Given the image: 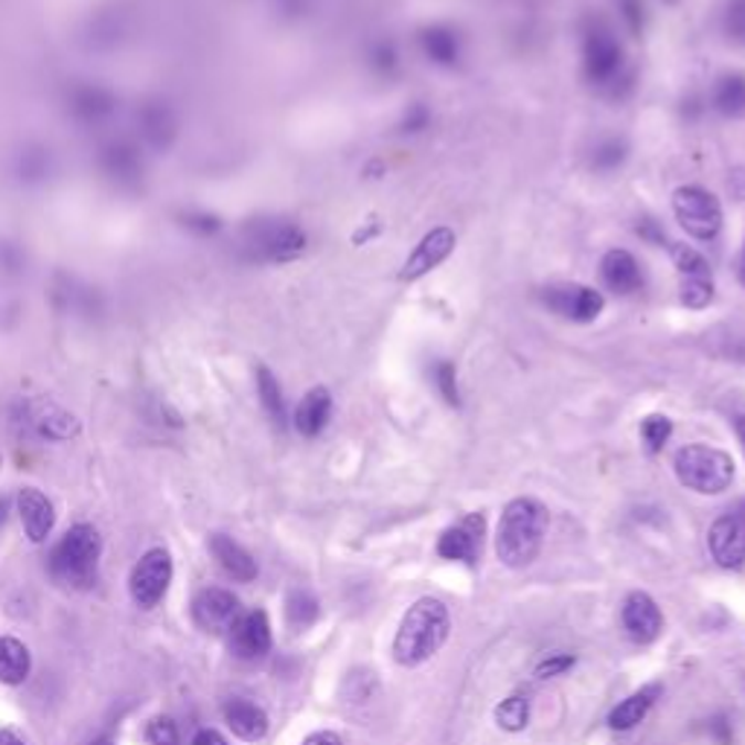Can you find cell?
<instances>
[{"instance_id": "5", "label": "cell", "mask_w": 745, "mask_h": 745, "mask_svg": "<svg viewBox=\"0 0 745 745\" xmlns=\"http://www.w3.org/2000/svg\"><path fill=\"white\" fill-rule=\"evenodd\" d=\"M583 73L594 88L617 91L626 82L624 47L603 18H588L583 24Z\"/></svg>"}, {"instance_id": "20", "label": "cell", "mask_w": 745, "mask_h": 745, "mask_svg": "<svg viewBox=\"0 0 745 745\" xmlns=\"http://www.w3.org/2000/svg\"><path fill=\"white\" fill-rule=\"evenodd\" d=\"M99 163H103L105 175L114 178L117 184H137L143 178L140 149L131 140H111V143H105Z\"/></svg>"}, {"instance_id": "43", "label": "cell", "mask_w": 745, "mask_h": 745, "mask_svg": "<svg viewBox=\"0 0 745 745\" xmlns=\"http://www.w3.org/2000/svg\"><path fill=\"white\" fill-rule=\"evenodd\" d=\"M373 65H376L379 71H391V67L396 65V50H393L391 44H379V47L373 50Z\"/></svg>"}, {"instance_id": "44", "label": "cell", "mask_w": 745, "mask_h": 745, "mask_svg": "<svg viewBox=\"0 0 745 745\" xmlns=\"http://www.w3.org/2000/svg\"><path fill=\"white\" fill-rule=\"evenodd\" d=\"M300 745H344V743H341V737H338L336 731H315V734H309Z\"/></svg>"}, {"instance_id": "30", "label": "cell", "mask_w": 745, "mask_h": 745, "mask_svg": "<svg viewBox=\"0 0 745 745\" xmlns=\"http://www.w3.org/2000/svg\"><path fill=\"white\" fill-rule=\"evenodd\" d=\"M496 722H498V728L510 731V734H519V731L528 728L530 699L524 696V693H513V696H507L504 702L496 707Z\"/></svg>"}, {"instance_id": "24", "label": "cell", "mask_w": 745, "mask_h": 745, "mask_svg": "<svg viewBox=\"0 0 745 745\" xmlns=\"http://www.w3.org/2000/svg\"><path fill=\"white\" fill-rule=\"evenodd\" d=\"M419 47H423V53L432 58L434 65L451 67L460 58V35L446 24L425 26L419 33Z\"/></svg>"}, {"instance_id": "11", "label": "cell", "mask_w": 745, "mask_h": 745, "mask_svg": "<svg viewBox=\"0 0 745 745\" xmlns=\"http://www.w3.org/2000/svg\"><path fill=\"white\" fill-rule=\"evenodd\" d=\"M457 245V236L451 227H434L419 240V245L411 251V257L405 259L400 272V280L414 283L419 277H425L428 272H434L437 265L446 263L451 257V251Z\"/></svg>"}, {"instance_id": "26", "label": "cell", "mask_w": 745, "mask_h": 745, "mask_svg": "<svg viewBox=\"0 0 745 745\" xmlns=\"http://www.w3.org/2000/svg\"><path fill=\"white\" fill-rule=\"evenodd\" d=\"M658 693H661L658 684H647V688H641L629 699H624V702L609 713V728L632 731L635 725H641V722L647 720V713L652 711V705H656Z\"/></svg>"}, {"instance_id": "14", "label": "cell", "mask_w": 745, "mask_h": 745, "mask_svg": "<svg viewBox=\"0 0 745 745\" xmlns=\"http://www.w3.org/2000/svg\"><path fill=\"white\" fill-rule=\"evenodd\" d=\"M483 528H487V521H483L481 513L466 515L457 524H451L449 530H443L440 542H437V553L443 560L472 565L478 560V553H481Z\"/></svg>"}, {"instance_id": "29", "label": "cell", "mask_w": 745, "mask_h": 745, "mask_svg": "<svg viewBox=\"0 0 745 745\" xmlns=\"http://www.w3.org/2000/svg\"><path fill=\"white\" fill-rule=\"evenodd\" d=\"M35 432L41 437H47V440H67L73 434L79 432V419L67 414L65 408H56V405H50V408H41L39 414L33 417Z\"/></svg>"}, {"instance_id": "47", "label": "cell", "mask_w": 745, "mask_h": 745, "mask_svg": "<svg viewBox=\"0 0 745 745\" xmlns=\"http://www.w3.org/2000/svg\"><path fill=\"white\" fill-rule=\"evenodd\" d=\"M731 515H734V519H737L745 530V501H739L737 507H731Z\"/></svg>"}, {"instance_id": "12", "label": "cell", "mask_w": 745, "mask_h": 745, "mask_svg": "<svg viewBox=\"0 0 745 745\" xmlns=\"http://www.w3.org/2000/svg\"><path fill=\"white\" fill-rule=\"evenodd\" d=\"M137 129L140 140L155 152H167L178 137V114L167 99H146L137 108Z\"/></svg>"}, {"instance_id": "27", "label": "cell", "mask_w": 745, "mask_h": 745, "mask_svg": "<svg viewBox=\"0 0 745 745\" xmlns=\"http://www.w3.org/2000/svg\"><path fill=\"white\" fill-rule=\"evenodd\" d=\"M713 108L722 117H743L745 114V73H722L713 85Z\"/></svg>"}, {"instance_id": "8", "label": "cell", "mask_w": 745, "mask_h": 745, "mask_svg": "<svg viewBox=\"0 0 745 745\" xmlns=\"http://www.w3.org/2000/svg\"><path fill=\"white\" fill-rule=\"evenodd\" d=\"M172 556L163 547H152L140 556L135 568H131L129 577V592L131 600L140 606V609H155L158 603L167 597L169 583H172Z\"/></svg>"}, {"instance_id": "42", "label": "cell", "mask_w": 745, "mask_h": 745, "mask_svg": "<svg viewBox=\"0 0 745 745\" xmlns=\"http://www.w3.org/2000/svg\"><path fill=\"white\" fill-rule=\"evenodd\" d=\"M184 225L190 231H201V233H216L222 227L219 216H210V213H187Z\"/></svg>"}, {"instance_id": "39", "label": "cell", "mask_w": 745, "mask_h": 745, "mask_svg": "<svg viewBox=\"0 0 745 745\" xmlns=\"http://www.w3.org/2000/svg\"><path fill=\"white\" fill-rule=\"evenodd\" d=\"M620 18H624L626 30L632 35L643 33V0H617Z\"/></svg>"}, {"instance_id": "21", "label": "cell", "mask_w": 745, "mask_h": 745, "mask_svg": "<svg viewBox=\"0 0 745 745\" xmlns=\"http://www.w3.org/2000/svg\"><path fill=\"white\" fill-rule=\"evenodd\" d=\"M603 283L617 295H635L643 286V272L638 259L624 248H611L600 263Z\"/></svg>"}, {"instance_id": "45", "label": "cell", "mask_w": 745, "mask_h": 745, "mask_svg": "<svg viewBox=\"0 0 745 745\" xmlns=\"http://www.w3.org/2000/svg\"><path fill=\"white\" fill-rule=\"evenodd\" d=\"M190 745H231V743H227V739L222 737V734H219V731H213V728H201L199 734H195L193 743H190Z\"/></svg>"}, {"instance_id": "23", "label": "cell", "mask_w": 745, "mask_h": 745, "mask_svg": "<svg viewBox=\"0 0 745 745\" xmlns=\"http://www.w3.org/2000/svg\"><path fill=\"white\" fill-rule=\"evenodd\" d=\"M332 417V393L327 387H312L295 408V428L304 437H318Z\"/></svg>"}, {"instance_id": "4", "label": "cell", "mask_w": 745, "mask_h": 745, "mask_svg": "<svg viewBox=\"0 0 745 745\" xmlns=\"http://www.w3.org/2000/svg\"><path fill=\"white\" fill-rule=\"evenodd\" d=\"M673 469L681 487L693 489L699 496H722L737 475V466H734L728 451L702 446V443H693V446L675 451Z\"/></svg>"}, {"instance_id": "16", "label": "cell", "mask_w": 745, "mask_h": 745, "mask_svg": "<svg viewBox=\"0 0 745 745\" xmlns=\"http://www.w3.org/2000/svg\"><path fill=\"white\" fill-rule=\"evenodd\" d=\"M67 111L85 126H99L117 111V97L97 82H79L67 91Z\"/></svg>"}, {"instance_id": "48", "label": "cell", "mask_w": 745, "mask_h": 745, "mask_svg": "<svg viewBox=\"0 0 745 745\" xmlns=\"http://www.w3.org/2000/svg\"><path fill=\"white\" fill-rule=\"evenodd\" d=\"M7 519H9V501L7 498H0V528L7 524Z\"/></svg>"}, {"instance_id": "3", "label": "cell", "mask_w": 745, "mask_h": 745, "mask_svg": "<svg viewBox=\"0 0 745 745\" xmlns=\"http://www.w3.org/2000/svg\"><path fill=\"white\" fill-rule=\"evenodd\" d=\"M99 556H103V539H99L97 528L73 524L50 551V577L65 588H79V592L91 588V585H97L99 577Z\"/></svg>"}, {"instance_id": "10", "label": "cell", "mask_w": 745, "mask_h": 745, "mask_svg": "<svg viewBox=\"0 0 745 745\" xmlns=\"http://www.w3.org/2000/svg\"><path fill=\"white\" fill-rule=\"evenodd\" d=\"M227 641H231L233 656L245 658V661H257V658L268 656V649H272V620H268L263 609L245 611L227 629Z\"/></svg>"}, {"instance_id": "1", "label": "cell", "mask_w": 745, "mask_h": 745, "mask_svg": "<svg viewBox=\"0 0 745 745\" xmlns=\"http://www.w3.org/2000/svg\"><path fill=\"white\" fill-rule=\"evenodd\" d=\"M547 507L536 498H513L504 507L496 533V553L507 568H528L536 560L547 533Z\"/></svg>"}, {"instance_id": "7", "label": "cell", "mask_w": 745, "mask_h": 745, "mask_svg": "<svg viewBox=\"0 0 745 745\" xmlns=\"http://www.w3.org/2000/svg\"><path fill=\"white\" fill-rule=\"evenodd\" d=\"M673 213L679 219V225L688 231V236L699 242H711L720 236L722 231V204L720 199L705 190V187L688 184L679 187L673 193Z\"/></svg>"}, {"instance_id": "51", "label": "cell", "mask_w": 745, "mask_h": 745, "mask_svg": "<svg viewBox=\"0 0 745 745\" xmlns=\"http://www.w3.org/2000/svg\"><path fill=\"white\" fill-rule=\"evenodd\" d=\"M664 3H670V7H673V3H679V0H664Z\"/></svg>"}, {"instance_id": "37", "label": "cell", "mask_w": 745, "mask_h": 745, "mask_svg": "<svg viewBox=\"0 0 745 745\" xmlns=\"http://www.w3.org/2000/svg\"><path fill=\"white\" fill-rule=\"evenodd\" d=\"M626 158V143L624 140H603L597 149H594V167L597 169H617Z\"/></svg>"}, {"instance_id": "38", "label": "cell", "mask_w": 745, "mask_h": 745, "mask_svg": "<svg viewBox=\"0 0 745 745\" xmlns=\"http://www.w3.org/2000/svg\"><path fill=\"white\" fill-rule=\"evenodd\" d=\"M146 739L152 745H181L175 722L169 720V716H155V720L146 725Z\"/></svg>"}, {"instance_id": "19", "label": "cell", "mask_w": 745, "mask_h": 745, "mask_svg": "<svg viewBox=\"0 0 745 745\" xmlns=\"http://www.w3.org/2000/svg\"><path fill=\"white\" fill-rule=\"evenodd\" d=\"M210 553H213V560L219 562V568L225 571L227 577L236 579V583H251V579H257L259 571L257 560H254L236 539L225 536V533H213V536H210Z\"/></svg>"}, {"instance_id": "2", "label": "cell", "mask_w": 745, "mask_h": 745, "mask_svg": "<svg viewBox=\"0 0 745 745\" xmlns=\"http://www.w3.org/2000/svg\"><path fill=\"white\" fill-rule=\"evenodd\" d=\"M451 629V617L446 603L437 597H419L405 617H402L396 638H393V658L402 667H419L440 652Z\"/></svg>"}, {"instance_id": "31", "label": "cell", "mask_w": 745, "mask_h": 745, "mask_svg": "<svg viewBox=\"0 0 745 745\" xmlns=\"http://www.w3.org/2000/svg\"><path fill=\"white\" fill-rule=\"evenodd\" d=\"M670 437H673V419L664 417V414H649V417H643L641 440L649 455H658V451L664 449Z\"/></svg>"}, {"instance_id": "33", "label": "cell", "mask_w": 745, "mask_h": 745, "mask_svg": "<svg viewBox=\"0 0 745 745\" xmlns=\"http://www.w3.org/2000/svg\"><path fill=\"white\" fill-rule=\"evenodd\" d=\"M673 263L675 268H679L681 280H688V277H711V265H707V259L702 257L696 248H690V245H675Z\"/></svg>"}, {"instance_id": "49", "label": "cell", "mask_w": 745, "mask_h": 745, "mask_svg": "<svg viewBox=\"0 0 745 745\" xmlns=\"http://www.w3.org/2000/svg\"><path fill=\"white\" fill-rule=\"evenodd\" d=\"M737 437H739V443H743V451H745V417H737Z\"/></svg>"}, {"instance_id": "35", "label": "cell", "mask_w": 745, "mask_h": 745, "mask_svg": "<svg viewBox=\"0 0 745 745\" xmlns=\"http://www.w3.org/2000/svg\"><path fill=\"white\" fill-rule=\"evenodd\" d=\"M722 33L734 44H745V0H725L722 7Z\"/></svg>"}, {"instance_id": "17", "label": "cell", "mask_w": 745, "mask_h": 745, "mask_svg": "<svg viewBox=\"0 0 745 745\" xmlns=\"http://www.w3.org/2000/svg\"><path fill=\"white\" fill-rule=\"evenodd\" d=\"M707 551L720 568H739L745 562V530L731 513L720 515L707 530Z\"/></svg>"}, {"instance_id": "36", "label": "cell", "mask_w": 745, "mask_h": 745, "mask_svg": "<svg viewBox=\"0 0 745 745\" xmlns=\"http://www.w3.org/2000/svg\"><path fill=\"white\" fill-rule=\"evenodd\" d=\"M713 297V280L711 277H688L681 280V304L690 309H705Z\"/></svg>"}, {"instance_id": "40", "label": "cell", "mask_w": 745, "mask_h": 745, "mask_svg": "<svg viewBox=\"0 0 745 745\" xmlns=\"http://www.w3.org/2000/svg\"><path fill=\"white\" fill-rule=\"evenodd\" d=\"M574 664H577V658L568 656V652H556V656L545 658V661L536 667V675L539 679H556V675L568 673Z\"/></svg>"}, {"instance_id": "18", "label": "cell", "mask_w": 745, "mask_h": 745, "mask_svg": "<svg viewBox=\"0 0 745 745\" xmlns=\"http://www.w3.org/2000/svg\"><path fill=\"white\" fill-rule=\"evenodd\" d=\"M18 515L24 521L26 536L35 545L47 542V536L56 528V507L35 487H24L18 492Z\"/></svg>"}, {"instance_id": "28", "label": "cell", "mask_w": 745, "mask_h": 745, "mask_svg": "<svg viewBox=\"0 0 745 745\" xmlns=\"http://www.w3.org/2000/svg\"><path fill=\"white\" fill-rule=\"evenodd\" d=\"M257 393H259V402H263L265 414H268V419H272L277 428H286V423H289L286 396H283V387H280V382H277V376H274L272 370L265 368V364H259L257 368Z\"/></svg>"}, {"instance_id": "13", "label": "cell", "mask_w": 745, "mask_h": 745, "mask_svg": "<svg viewBox=\"0 0 745 745\" xmlns=\"http://www.w3.org/2000/svg\"><path fill=\"white\" fill-rule=\"evenodd\" d=\"M240 615V597L227 588H204L195 594L193 620L204 632H227Z\"/></svg>"}, {"instance_id": "41", "label": "cell", "mask_w": 745, "mask_h": 745, "mask_svg": "<svg viewBox=\"0 0 745 745\" xmlns=\"http://www.w3.org/2000/svg\"><path fill=\"white\" fill-rule=\"evenodd\" d=\"M44 175H47V152H44V149L21 155V178H26V181H41Z\"/></svg>"}, {"instance_id": "9", "label": "cell", "mask_w": 745, "mask_h": 745, "mask_svg": "<svg viewBox=\"0 0 745 745\" xmlns=\"http://www.w3.org/2000/svg\"><path fill=\"white\" fill-rule=\"evenodd\" d=\"M545 304L547 309L562 315L565 321L592 323L600 318L606 300L592 286H583V283H560V286L545 289Z\"/></svg>"}, {"instance_id": "34", "label": "cell", "mask_w": 745, "mask_h": 745, "mask_svg": "<svg viewBox=\"0 0 745 745\" xmlns=\"http://www.w3.org/2000/svg\"><path fill=\"white\" fill-rule=\"evenodd\" d=\"M434 385H437V393L443 396V402L446 405H451V408H457L460 405V387H457V370L451 361L440 359L437 364H434Z\"/></svg>"}, {"instance_id": "25", "label": "cell", "mask_w": 745, "mask_h": 745, "mask_svg": "<svg viewBox=\"0 0 745 745\" xmlns=\"http://www.w3.org/2000/svg\"><path fill=\"white\" fill-rule=\"evenodd\" d=\"M33 670V656L24 641H18L12 635L0 638V684H24L26 675Z\"/></svg>"}, {"instance_id": "52", "label": "cell", "mask_w": 745, "mask_h": 745, "mask_svg": "<svg viewBox=\"0 0 745 745\" xmlns=\"http://www.w3.org/2000/svg\"><path fill=\"white\" fill-rule=\"evenodd\" d=\"M0 464H3V457H0Z\"/></svg>"}, {"instance_id": "15", "label": "cell", "mask_w": 745, "mask_h": 745, "mask_svg": "<svg viewBox=\"0 0 745 745\" xmlns=\"http://www.w3.org/2000/svg\"><path fill=\"white\" fill-rule=\"evenodd\" d=\"M620 620H624L626 635L635 643H652L664 629V615H661L658 603L647 592H632L626 597L624 609H620Z\"/></svg>"}, {"instance_id": "32", "label": "cell", "mask_w": 745, "mask_h": 745, "mask_svg": "<svg viewBox=\"0 0 745 745\" xmlns=\"http://www.w3.org/2000/svg\"><path fill=\"white\" fill-rule=\"evenodd\" d=\"M318 600H315L312 594L304 592V588H297V592L289 594V600H286V615H289V624L297 626V629H306V626H312L318 620Z\"/></svg>"}, {"instance_id": "6", "label": "cell", "mask_w": 745, "mask_h": 745, "mask_svg": "<svg viewBox=\"0 0 745 745\" xmlns=\"http://www.w3.org/2000/svg\"><path fill=\"white\" fill-rule=\"evenodd\" d=\"M306 245H309V236L291 219L263 216L251 219L248 225L242 227V248L259 263H291L304 254Z\"/></svg>"}, {"instance_id": "22", "label": "cell", "mask_w": 745, "mask_h": 745, "mask_svg": "<svg viewBox=\"0 0 745 745\" xmlns=\"http://www.w3.org/2000/svg\"><path fill=\"white\" fill-rule=\"evenodd\" d=\"M222 713H225L227 728L245 743H257L268 734V713L248 699H231Z\"/></svg>"}, {"instance_id": "50", "label": "cell", "mask_w": 745, "mask_h": 745, "mask_svg": "<svg viewBox=\"0 0 745 745\" xmlns=\"http://www.w3.org/2000/svg\"><path fill=\"white\" fill-rule=\"evenodd\" d=\"M91 745H111V739H97V743H91Z\"/></svg>"}, {"instance_id": "46", "label": "cell", "mask_w": 745, "mask_h": 745, "mask_svg": "<svg viewBox=\"0 0 745 745\" xmlns=\"http://www.w3.org/2000/svg\"><path fill=\"white\" fill-rule=\"evenodd\" d=\"M0 745H26V743L21 737H18L15 731L3 728V731H0Z\"/></svg>"}]
</instances>
